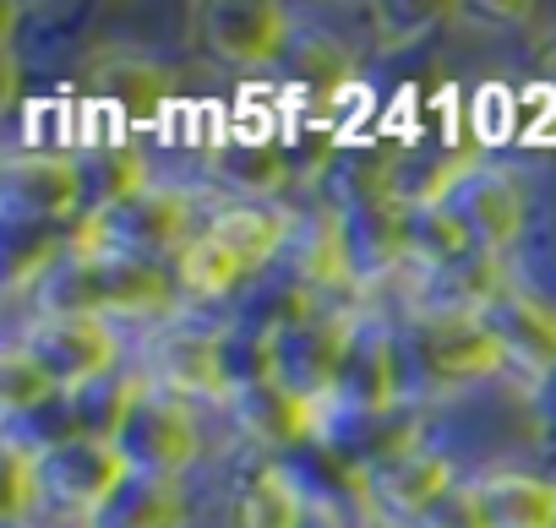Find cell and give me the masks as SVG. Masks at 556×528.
<instances>
[{
  "mask_svg": "<svg viewBox=\"0 0 556 528\" xmlns=\"http://www.w3.org/2000/svg\"><path fill=\"white\" fill-rule=\"evenodd\" d=\"M431 202H442L458 218V229L469 234V245L480 256H496V250H507L523 234V191L496 164H464V169H453L447 191L431 196Z\"/></svg>",
  "mask_w": 556,
  "mask_h": 528,
  "instance_id": "30bf717a",
  "label": "cell"
},
{
  "mask_svg": "<svg viewBox=\"0 0 556 528\" xmlns=\"http://www.w3.org/2000/svg\"><path fill=\"white\" fill-rule=\"evenodd\" d=\"M475 528H556V479L502 468L464 490Z\"/></svg>",
  "mask_w": 556,
  "mask_h": 528,
  "instance_id": "9a60e30c",
  "label": "cell"
},
{
  "mask_svg": "<svg viewBox=\"0 0 556 528\" xmlns=\"http://www.w3.org/2000/svg\"><path fill=\"white\" fill-rule=\"evenodd\" d=\"M17 344L50 371V382L66 398L83 392V387L110 382L115 365H121V333H115V322H93V317H34Z\"/></svg>",
  "mask_w": 556,
  "mask_h": 528,
  "instance_id": "8992f818",
  "label": "cell"
},
{
  "mask_svg": "<svg viewBox=\"0 0 556 528\" xmlns=\"http://www.w3.org/2000/svg\"><path fill=\"white\" fill-rule=\"evenodd\" d=\"M197 39L213 61L251 72V66H267L285 55L290 12L273 7V0H218V7L197 12Z\"/></svg>",
  "mask_w": 556,
  "mask_h": 528,
  "instance_id": "7c38bea8",
  "label": "cell"
},
{
  "mask_svg": "<svg viewBox=\"0 0 556 528\" xmlns=\"http://www.w3.org/2000/svg\"><path fill=\"white\" fill-rule=\"evenodd\" d=\"M207 234L240 261L245 273H256V268H267V261H278V250L290 245V218L273 202H229V207L213 213Z\"/></svg>",
  "mask_w": 556,
  "mask_h": 528,
  "instance_id": "e0dca14e",
  "label": "cell"
},
{
  "mask_svg": "<svg viewBox=\"0 0 556 528\" xmlns=\"http://www.w3.org/2000/svg\"><path fill=\"white\" fill-rule=\"evenodd\" d=\"M88 180L77 153H12L7 158V213L28 223H61L83 207Z\"/></svg>",
  "mask_w": 556,
  "mask_h": 528,
  "instance_id": "4fadbf2b",
  "label": "cell"
},
{
  "mask_svg": "<svg viewBox=\"0 0 556 528\" xmlns=\"http://www.w3.org/2000/svg\"><path fill=\"white\" fill-rule=\"evenodd\" d=\"M191 240V202L175 185H137L104 207L88 213L83 240L72 250H110V256H137V261H159V256H180Z\"/></svg>",
  "mask_w": 556,
  "mask_h": 528,
  "instance_id": "3957f363",
  "label": "cell"
},
{
  "mask_svg": "<svg viewBox=\"0 0 556 528\" xmlns=\"http://www.w3.org/2000/svg\"><path fill=\"white\" fill-rule=\"evenodd\" d=\"M186 523H191V495L180 490V479L131 474L88 528H186Z\"/></svg>",
  "mask_w": 556,
  "mask_h": 528,
  "instance_id": "d6986e66",
  "label": "cell"
},
{
  "mask_svg": "<svg viewBox=\"0 0 556 528\" xmlns=\"http://www.w3.org/2000/svg\"><path fill=\"white\" fill-rule=\"evenodd\" d=\"M399 382H404V360H399V333L371 322V317H355L350 327V344H344V360H339V376H333V392H328V420H371V414H388L393 398H399Z\"/></svg>",
  "mask_w": 556,
  "mask_h": 528,
  "instance_id": "52a82bcc",
  "label": "cell"
},
{
  "mask_svg": "<svg viewBox=\"0 0 556 528\" xmlns=\"http://www.w3.org/2000/svg\"><path fill=\"white\" fill-rule=\"evenodd\" d=\"M458 501H464V495H458ZM437 528H475V517H469V501H464V517H458V523H437Z\"/></svg>",
  "mask_w": 556,
  "mask_h": 528,
  "instance_id": "cb8c5ba5",
  "label": "cell"
},
{
  "mask_svg": "<svg viewBox=\"0 0 556 528\" xmlns=\"http://www.w3.org/2000/svg\"><path fill=\"white\" fill-rule=\"evenodd\" d=\"M480 317H485V327L496 333L507 371H529L534 382L556 371V311H545L534 295L502 284Z\"/></svg>",
  "mask_w": 556,
  "mask_h": 528,
  "instance_id": "5bb4252c",
  "label": "cell"
},
{
  "mask_svg": "<svg viewBox=\"0 0 556 528\" xmlns=\"http://www.w3.org/2000/svg\"><path fill=\"white\" fill-rule=\"evenodd\" d=\"M469 115H475V137H480V142H502V137L518 126V104H513V93H507L502 82H485V88L475 93Z\"/></svg>",
  "mask_w": 556,
  "mask_h": 528,
  "instance_id": "603a6c76",
  "label": "cell"
},
{
  "mask_svg": "<svg viewBox=\"0 0 556 528\" xmlns=\"http://www.w3.org/2000/svg\"><path fill=\"white\" fill-rule=\"evenodd\" d=\"M235 523L240 528H306V490L290 468L278 463H262L245 490H240V506H235Z\"/></svg>",
  "mask_w": 556,
  "mask_h": 528,
  "instance_id": "ffe728a7",
  "label": "cell"
},
{
  "mask_svg": "<svg viewBox=\"0 0 556 528\" xmlns=\"http://www.w3.org/2000/svg\"><path fill=\"white\" fill-rule=\"evenodd\" d=\"M235 420L245 425V436L251 441H262V447H301L306 436H317L323 430V420H328V409L323 403H312V398H301V392H290L285 382H251V387H240L235 392Z\"/></svg>",
  "mask_w": 556,
  "mask_h": 528,
  "instance_id": "2e32d148",
  "label": "cell"
},
{
  "mask_svg": "<svg viewBox=\"0 0 556 528\" xmlns=\"http://www.w3.org/2000/svg\"><path fill=\"white\" fill-rule=\"evenodd\" d=\"M12 528H28V523H12Z\"/></svg>",
  "mask_w": 556,
  "mask_h": 528,
  "instance_id": "d4e9b609",
  "label": "cell"
},
{
  "mask_svg": "<svg viewBox=\"0 0 556 528\" xmlns=\"http://www.w3.org/2000/svg\"><path fill=\"white\" fill-rule=\"evenodd\" d=\"M131 479V468H126V458L115 452V441L110 436H61V441H50L45 452H39V490H45V501L50 506H61V512H77V517H99L110 501H115V490Z\"/></svg>",
  "mask_w": 556,
  "mask_h": 528,
  "instance_id": "5b68a950",
  "label": "cell"
},
{
  "mask_svg": "<svg viewBox=\"0 0 556 528\" xmlns=\"http://www.w3.org/2000/svg\"><path fill=\"white\" fill-rule=\"evenodd\" d=\"M213 180L235 202H273V191H285L290 180V164L273 137H229L213 153Z\"/></svg>",
  "mask_w": 556,
  "mask_h": 528,
  "instance_id": "ac0fdd59",
  "label": "cell"
},
{
  "mask_svg": "<svg viewBox=\"0 0 556 528\" xmlns=\"http://www.w3.org/2000/svg\"><path fill=\"white\" fill-rule=\"evenodd\" d=\"M399 360H404V371H420L437 387L480 382V376L507 371L502 344H496V333L485 327L480 311H431V317H420L409 333H399Z\"/></svg>",
  "mask_w": 556,
  "mask_h": 528,
  "instance_id": "277c9868",
  "label": "cell"
},
{
  "mask_svg": "<svg viewBox=\"0 0 556 528\" xmlns=\"http://www.w3.org/2000/svg\"><path fill=\"white\" fill-rule=\"evenodd\" d=\"M453 479H458V468H453L447 452H437V447H399V452H382L361 474V490L377 506V517H388V523H426V517H437L453 501Z\"/></svg>",
  "mask_w": 556,
  "mask_h": 528,
  "instance_id": "ba28073f",
  "label": "cell"
},
{
  "mask_svg": "<svg viewBox=\"0 0 556 528\" xmlns=\"http://www.w3.org/2000/svg\"><path fill=\"white\" fill-rule=\"evenodd\" d=\"M350 327H355V317L312 311V306L301 317H290L285 327H273V382H285L290 392H301L312 403H328Z\"/></svg>",
  "mask_w": 556,
  "mask_h": 528,
  "instance_id": "9c48e42d",
  "label": "cell"
},
{
  "mask_svg": "<svg viewBox=\"0 0 556 528\" xmlns=\"http://www.w3.org/2000/svg\"><path fill=\"white\" fill-rule=\"evenodd\" d=\"M110 441L126 458V468L142 479H186L202 458V425H197L191 403L159 392L153 382L121 392Z\"/></svg>",
  "mask_w": 556,
  "mask_h": 528,
  "instance_id": "7a4b0ae2",
  "label": "cell"
},
{
  "mask_svg": "<svg viewBox=\"0 0 556 528\" xmlns=\"http://www.w3.org/2000/svg\"><path fill=\"white\" fill-rule=\"evenodd\" d=\"M55 398H61V387L50 382V371L23 344H12L0 355V409H7V420H34Z\"/></svg>",
  "mask_w": 556,
  "mask_h": 528,
  "instance_id": "7402d4cb",
  "label": "cell"
},
{
  "mask_svg": "<svg viewBox=\"0 0 556 528\" xmlns=\"http://www.w3.org/2000/svg\"><path fill=\"white\" fill-rule=\"evenodd\" d=\"M169 279L159 261L110 256V250H66V261L39 279V317H93V322H126V317H159L169 311Z\"/></svg>",
  "mask_w": 556,
  "mask_h": 528,
  "instance_id": "6da1fadb",
  "label": "cell"
},
{
  "mask_svg": "<svg viewBox=\"0 0 556 528\" xmlns=\"http://www.w3.org/2000/svg\"><path fill=\"white\" fill-rule=\"evenodd\" d=\"M175 284L191 295V300H229L240 284H245V268L202 229L186 240V250L175 256Z\"/></svg>",
  "mask_w": 556,
  "mask_h": 528,
  "instance_id": "44dd1931",
  "label": "cell"
},
{
  "mask_svg": "<svg viewBox=\"0 0 556 528\" xmlns=\"http://www.w3.org/2000/svg\"><path fill=\"white\" fill-rule=\"evenodd\" d=\"M148 382L180 403H235V371L224 333L207 327H169L148 349Z\"/></svg>",
  "mask_w": 556,
  "mask_h": 528,
  "instance_id": "8fae6325",
  "label": "cell"
}]
</instances>
